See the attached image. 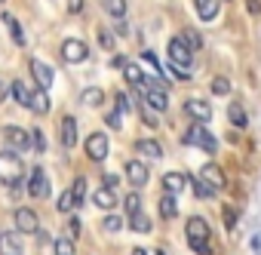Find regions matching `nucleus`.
I'll use <instances>...</instances> for the list:
<instances>
[{
  "mask_svg": "<svg viewBox=\"0 0 261 255\" xmlns=\"http://www.w3.org/2000/svg\"><path fill=\"white\" fill-rule=\"evenodd\" d=\"M185 237H188V246H191L197 255H212V246H209L212 231H209V221H206L203 215H191V218L185 221Z\"/></svg>",
  "mask_w": 261,
  "mask_h": 255,
  "instance_id": "1",
  "label": "nucleus"
},
{
  "mask_svg": "<svg viewBox=\"0 0 261 255\" xmlns=\"http://www.w3.org/2000/svg\"><path fill=\"white\" fill-rule=\"evenodd\" d=\"M0 185H7L13 191L25 185V160L10 148L0 151Z\"/></svg>",
  "mask_w": 261,
  "mask_h": 255,
  "instance_id": "2",
  "label": "nucleus"
},
{
  "mask_svg": "<svg viewBox=\"0 0 261 255\" xmlns=\"http://www.w3.org/2000/svg\"><path fill=\"white\" fill-rule=\"evenodd\" d=\"M181 142L191 145V148H200L206 154H218V139L206 130V126H200V123H191V130L181 136Z\"/></svg>",
  "mask_w": 261,
  "mask_h": 255,
  "instance_id": "3",
  "label": "nucleus"
},
{
  "mask_svg": "<svg viewBox=\"0 0 261 255\" xmlns=\"http://www.w3.org/2000/svg\"><path fill=\"white\" fill-rule=\"evenodd\" d=\"M142 105H148L151 111H166L169 108V95L163 92V86L157 83V80H145L142 83Z\"/></svg>",
  "mask_w": 261,
  "mask_h": 255,
  "instance_id": "4",
  "label": "nucleus"
},
{
  "mask_svg": "<svg viewBox=\"0 0 261 255\" xmlns=\"http://www.w3.org/2000/svg\"><path fill=\"white\" fill-rule=\"evenodd\" d=\"M28 68H31L34 86H37V89H43V92H49V89H53V83H56V68H53L49 62H43V59H28Z\"/></svg>",
  "mask_w": 261,
  "mask_h": 255,
  "instance_id": "5",
  "label": "nucleus"
},
{
  "mask_svg": "<svg viewBox=\"0 0 261 255\" xmlns=\"http://www.w3.org/2000/svg\"><path fill=\"white\" fill-rule=\"evenodd\" d=\"M123 175H126L129 185L139 191V188H145V185L151 182V166H148L145 160H139V157H136V160H126V163H123Z\"/></svg>",
  "mask_w": 261,
  "mask_h": 255,
  "instance_id": "6",
  "label": "nucleus"
},
{
  "mask_svg": "<svg viewBox=\"0 0 261 255\" xmlns=\"http://www.w3.org/2000/svg\"><path fill=\"white\" fill-rule=\"evenodd\" d=\"M83 151H86V157H89L92 163H105L108 154H111V139H108L105 133H92V136L83 142Z\"/></svg>",
  "mask_w": 261,
  "mask_h": 255,
  "instance_id": "7",
  "label": "nucleus"
},
{
  "mask_svg": "<svg viewBox=\"0 0 261 255\" xmlns=\"http://www.w3.org/2000/svg\"><path fill=\"white\" fill-rule=\"evenodd\" d=\"M0 136H4V142H10V151H31V130H22V126H13L7 123L4 130H0Z\"/></svg>",
  "mask_w": 261,
  "mask_h": 255,
  "instance_id": "8",
  "label": "nucleus"
},
{
  "mask_svg": "<svg viewBox=\"0 0 261 255\" xmlns=\"http://www.w3.org/2000/svg\"><path fill=\"white\" fill-rule=\"evenodd\" d=\"M49 175H46V169L37 163V166H31V175H28V185H25V191L34 197V200H43V197H49Z\"/></svg>",
  "mask_w": 261,
  "mask_h": 255,
  "instance_id": "9",
  "label": "nucleus"
},
{
  "mask_svg": "<svg viewBox=\"0 0 261 255\" xmlns=\"http://www.w3.org/2000/svg\"><path fill=\"white\" fill-rule=\"evenodd\" d=\"M13 224H16V231L25 237V234H37L40 231V218H37V209H31V206H19L16 212H13Z\"/></svg>",
  "mask_w": 261,
  "mask_h": 255,
  "instance_id": "10",
  "label": "nucleus"
},
{
  "mask_svg": "<svg viewBox=\"0 0 261 255\" xmlns=\"http://www.w3.org/2000/svg\"><path fill=\"white\" fill-rule=\"evenodd\" d=\"M62 59L68 65H80V62L89 59V46L80 37H68V40H62Z\"/></svg>",
  "mask_w": 261,
  "mask_h": 255,
  "instance_id": "11",
  "label": "nucleus"
},
{
  "mask_svg": "<svg viewBox=\"0 0 261 255\" xmlns=\"http://www.w3.org/2000/svg\"><path fill=\"white\" fill-rule=\"evenodd\" d=\"M185 114H188L194 123L206 126V123L212 120V105H209L206 98H188V101H185Z\"/></svg>",
  "mask_w": 261,
  "mask_h": 255,
  "instance_id": "12",
  "label": "nucleus"
},
{
  "mask_svg": "<svg viewBox=\"0 0 261 255\" xmlns=\"http://www.w3.org/2000/svg\"><path fill=\"white\" fill-rule=\"evenodd\" d=\"M0 255H25V237L19 231H0Z\"/></svg>",
  "mask_w": 261,
  "mask_h": 255,
  "instance_id": "13",
  "label": "nucleus"
},
{
  "mask_svg": "<svg viewBox=\"0 0 261 255\" xmlns=\"http://www.w3.org/2000/svg\"><path fill=\"white\" fill-rule=\"evenodd\" d=\"M59 136H62V145L65 148H74L80 142V133H77V117L74 114H65L62 123H59Z\"/></svg>",
  "mask_w": 261,
  "mask_h": 255,
  "instance_id": "14",
  "label": "nucleus"
},
{
  "mask_svg": "<svg viewBox=\"0 0 261 255\" xmlns=\"http://www.w3.org/2000/svg\"><path fill=\"white\" fill-rule=\"evenodd\" d=\"M139 65H142V71H145L148 80L163 77V65H160V59H157L154 49H142V53H139Z\"/></svg>",
  "mask_w": 261,
  "mask_h": 255,
  "instance_id": "15",
  "label": "nucleus"
},
{
  "mask_svg": "<svg viewBox=\"0 0 261 255\" xmlns=\"http://www.w3.org/2000/svg\"><path fill=\"white\" fill-rule=\"evenodd\" d=\"M133 148H136V154H139V160H163V148L154 142V139H136L133 142Z\"/></svg>",
  "mask_w": 261,
  "mask_h": 255,
  "instance_id": "16",
  "label": "nucleus"
},
{
  "mask_svg": "<svg viewBox=\"0 0 261 255\" xmlns=\"http://www.w3.org/2000/svg\"><path fill=\"white\" fill-rule=\"evenodd\" d=\"M0 22L7 25V31H10V37H13V46H19V49H25L28 46V40H25V31H22V25H19V19L13 16V13H0Z\"/></svg>",
  "mask_w": 261,
  "mask_h": 255,
  "instance_id": "17",
  "label": "nucleus"
},
{
  "mask_svg": "<svg viewBox=\"0 0 261 255\" xmlns=\"http://www.w3.org/2000/svg\"><path fill=\"white\" fill-rule=\"evenodd\" d=\"M200 178H203L212 191H224V185H227V178H224V172L218 169V163H206V166L200 169Z\"/></svg>",
  "mask_w": 261,
  "mask_h": 255,
  "instance_id": "18",
  "label": "nucleus"
},
{
  "mask_svg": "<svg viewBox=\"0 0 261 255\" xmlns=\"http://www.w3.org/2000/svg\"><path fill=\"white\" fill-rule=\"evenodd\" d=\"M194 10L200 22H215L218 10H221V0H194Z\"/></svg>",
  "mask_w": 261,
  "mask_h": 255,
  "instance_id": "19",
  "label": "nucleus"
},
{
  "mask_svg": "<svg viewBox=\"0 0 261 255\" xmlns=\"http://www.w3.org/2000/svg\"><path fill=\"white\" fill-rule=\"evenodd\" d=\"M31 92H34V83H25V80H13V83H10V95H13L16 105H22V108L31 105Z\"/></svg>",
  "mask_w": 261,
  "mask_h": 255,
  "instance_id": "20",
  "label": "nucleus"
},
{
  "mask_svg": "<svg viewBox=\"0 0 261 255\" xmlns=\"http://www.w3.org/2000/svg\"><path fill=\"white\" fill-rule=\"evenodd\" d=\"M28 111H34L37 117H43V114H49V111H53V98H49V92H43V89H37V86H34V92H31V105H28Z\"/></svg>",
  "mask_w": 261,
  "mask_h": 255,
  "instance_id": "21",
  "label": "nucleus"
},
{
  "mask_svg": "<svg viewBox=\"0 0 261 255\" xmlns=\"http://www.w3.org/2000/svg\"><path fill=\"white\" fill-rule=\"evenodd\" d=\"M185 188H188V175H185V172H166V175H163V191H166L169 197H178Z\"/></svg>",
  "mask_w": 261,
  "mask_h": 255,
  "instance_id": "22",
  "label": "nucleus"
},
{
  "mask_svg": "<svg viewBox=\"0 0 261 255\" xmlns=\"http://www.w3.org/2000/svg\"><path fill=\"white\" fill-rule=\"evenodd\" d=\"M92 203H95L98 209H105V212H111V209L117 206V194H114L111 188H105V185H98V188L92 191Z\"/></svg>",
  "mask_w": 261,
  "mask_h": 255,
  "instance_id": "23",
  "label": "nucleus"
},
{
  "mask_svg": "<svg viewBox=\"0 0 261 255\" xmlns=\"http://www.w3.org/2000/svg\"><path fill=\"white\" fill-rule=\"evenodd\" d=\"M188 185H191V194L200 197V200H215V191L200 178V175H188Z\"/></svg>",
  "mask_w": 261,
  "mask_h": 255,
  "instance_id": "24",
  "label": "nucleus"
},
{
  "mask_svg": "<svg viewBox=\"0 0 261 255\" xmlns=\"http://www.w3.org/2000/svg\"><path fill=\"white\" fill-rule=\"evenodd\" d=\"M129 231H136V234H151L154 231V221L148 218V212H136V215H129Z\"/></svg>",
  "mask_w": 261,
  "mask_h": 255,
  "instance_id": "25",
  "label": "nucleus"
},
{
  "mask_svg": "<svg viewBox=\"0 0 261 255\" xmlns=\"http://www.w3.org/2000/svg\"><path fill=\"white\" fill-rule=\"evenodd\" d=\"M227 117H230V123L237 126V130H246V126H249V117H246V108H243L240 101H230V108H227Z\"/></svg>",
  "mask_w": 261,
  "mask_h": 255,
  "instance_id": "26",
  "label": "nucleus"
},
{
  "mask_svg": "<svg viewBox=\"0 0 261 255\" xmlns=\"http://www.w3.org/2000/svg\"><path fill=\"white\" fill-rule=\"evenodd\" d=\"M123 74H126V80H129V83H133V86H142V83L148 80L139 62H126V65H123Z\"/></svg>",
  "mask_w": 261,
  "mask_h": 255,
  "instance_id": "27",
  "label": "nucleus"
},
{
  "mask_svg": "<svg viewBox=\"0 0 261 255\" xmlns=\"http://www.w3.org/2000/svg\"><path fill=\"white\" fill-rule=\"evenodd\" d=\"M160 218H166V221H172V218H178V203H175V197H169V194H163L160 197Z\"/></svg>",
  "mask_w": 261,
  "mask_h": 255,
  "instance_id": "28",
  "label": "nucleus"
},
{
  "mask_svg": "<svg viewBox=\"0 0 261 255\" xmlns=\"http://www.w3.org/2000/svg\"><path fill=\"white\" fill-rule=\"evenodd\" d=\"M101 7L111 19H126V10H129L126 0H101Z\"/></svg>",
  "mask_w": 261,
  "mask_h": 255,
  "instance_id": "29",
  "label": "nucleus"
},
{
  "mask_svg": "<svg viewBox=\"0 0 261 255\" xmlns=\"http://www.w3.org/2000/svg\"><path fill=\"white\" fill-rule=\"evenodd\" d=\"M80 101H83L86 108H98V105L105 101V89H101V86H89V89H83Z\"/></svg>",
  "mask_w": 261,
  "mask_h": 255,
  "instance_id": "30",
  "label": "nucleus"
},
{
  "mask_svg": "<svg viewBox=\"0 0 261 255\" xmlns=\"http://www.w3.org/2000/svg\"><path fill=\"white\" fill-rule=\"evenodd\" d=\"M86 175H77L74 178V185H71V194H74V209H80L83 206V200H86Z\"/></svg>",
  "mask_w": 261,
  "mask_h": 255,
  "instance_id": "31",
  "label": "nucleus"
},
{
  "mask_svg": "<svg viewBox=\"0 0 261 255\" xmlns=\"http://www.w3.org/2000/svg\"><path fill=\"white\" fill-rule=\"evenodd\" d=\"M123 212H126V215L142 212V194H139V191H129V194L123 197Z\"/></svg>",
  "mask_w": 261,
  "mask_h": 255,
  "instance_id": "32",
  "label": "nucleus"
},
{
  "mask_svg": "<svg viewBox=\"0 0 261 255\" xmlns=\"http://www.w3.org/2000/svg\"><path fill=\"white\" fill-rule=\"evenodd\" d=\"M53 252L56 255H77V243L71 237H59V240H53Z\"/></svg>",
  "mask_w": 261,
  "mask_h": 255,
  "instance_id": "33",
  "label": "nucleus"
},
{
  "mask_svg": "<svg viewBox=\"0 0 261 255\" xmlns=\"http://www.w3.org/2000/svg\"><path fill=\"white\" fill-rule=\"evenodd\" d=\"M95 37H98V46H101L105 53H114V46H117V37H114L108 28H98V31H95Z\"/></svg>",
  "mask_w": 261,
  "mask_h": 255,
  "instance_id": "34",
  "label": "nucleus"
},
{
  "mask_svg": "<svg viewBox=\"0 0 261 255\" xmlns=\"http://www.w3.org/2000/svg\"><path fill=\"white\" fill-rule=\"evenodd\" d=\"M212 95H230V80L227 77H212Z\"/></svg>",
  "mask_w": 261,
  "mask_h": 255,
  "instance_id": "35",
  "label": "nucleus"
},
{
  "mask_svg": "<svg viewBox=\"0 0 261 255\" xmlns=\"http://www.w3.org/2000/svg\"><path fill=\"white\" fill-rule=\"evenodd\" d=\"M101 227H105L108 234H117V231H123V215H105Z\"/></svg>",
  "mask_w": 261,
  "mask_h": 255,
  "instance_id": "36",
  "label": "nucleus"
},
{
  "mask_svg": "<svg viewBox=\"0 0 261 255\" xmlns=\"http://www.w3.org/2000/svg\"><path fill=\"white\" fill-rule=\"evenodd\" d=\"M31 148H34L37 154L46 151V136H43V130H31Z\"/></svg>",
  "mask_w": 261,
  "mask_h": 255,
  "instance_id": "37",
  "label": "nucleus"
},
{
  "mask_svg": "<svg viewBox=\"0 0 261 255\" xmlns=\"http://www.w3.org/2000/svg\"><path fill=\"white\" fill-rule=\"evenodd\" d=\"M181 37H185V43H188L191 49H203V37H200V34H194L191 28H185V34H181Z\"/></svg>",
  "mask_w": 261,
  "mask_h": 255,
  "instance_id": "38",
  "label": "nucleus"
},
{
  "mask_svg": "<svg viewBox=\"0 0 261 255\" xmlns=\"http://www.w3.org/2000/svg\"><path fill=\"white\" fill-rule=\"evenodd\" d=\"M105 123L111 126V130H123V114L120 111H108L105 114Z\"/></svg>",
  "mask_w": 261,
  "mask_h": 255,
  "instance_id": "39",
  "label": "nucleus"
},
{
  "mask_svg": "<svg viewBox=\"0 0 261 255\" xmlns=\"http://www.w3.org/2000/svg\"><path fill=\"white\" fill-rule=\"evenodd\" d=\"M74 209V194H71V188L59 197V212H71Z\"/></svg>",
  "mask_w": 261,
  "mask_h": 255,
  "instance_id": "40",
  "label": "nucleus"
},
{
  "mask_svg": "<svg viewBox=\"0 0 261 255\" xmlns=\"http://www.w3.org/2000/svg\"><path fill=\"white\" fill-rule=\"evenodd\" d=\"M142 123H148V126H151V130H154V126L160 123V120H157V111H151L148 105H142Z\"/></svg>",
  "mask_w": 261,
  "mask_h": 255,
  "instance_id": "41",
  "label": "nucleus"
},
{
  "mask_svg": "<svg viewBox=\"0 0 261 255\" xmlns=\"http://www.w3.org/2000/svg\"><path fill=\"white\" fill-rule=\"evenodd\" d=\"M65 237H71L74 243L80 240V218H77V215H74V218H68V234H65Z\"/></svg>",
  "mask_w": 261,
  "mask_h": 255,
  "instance_id": "42",
  "label": "nucleus"
},
{
  "mask_svg": "<svg viewBox=\"0 0 261 255\" xmlns=\"http://www.w3.org/2000/svg\"><path fill=\"white\" fill-rule=\"evenodd\" d=\"M224 224H227V227L237 224V209H233V206H224Z\"/></svg>",
  "mask_w": 261,
  "mask_h": 255,
  "instance_id": "43",
  "label": "nucleus"
},
{
  "mask_svg": "<svg viewBox=\"0 0 261 255\" xmlns=\"http://www.w3.org/2000/svg\"><path fill=\"white\" fill-rule=\"evenodd\" d=\"M7 98H10V83H7L4 77H0V105H4Z\"/></svg>",
  "mask_w": 261,
  "mask_h": 255,
  "instance_id": "44",
  "label": "nucleus"
},
{
  "mask_svg": "<svg viewBox=\"0 0 261 255\" xmlns=\"http://www.w3.org/2000/svg\"><path fill=\"white\" fill-rule=\"evenodd\" d=\"M83 10V0H68V13H80Z\"/></svg>",
  "mask_w": 261,
  "mask_h": 255,
  "instance_id": "45",
  "label": "nucleus"
},
{
  "mask_svg": "<svg viewBox=\"0 0 261 255\" xmlns=\"http://www.w3.org/2000/svg\"><path fill=\"white\" fill-rule=\"evenodd\" d=\"M126 62H129V59H126V56H114V62H111V65H114V68H117V71H123V65H126Z\"/></svg>",
  "mask_w": 261,
  "mask_h": 255,
  "instance_id": "46",
  "label": "nucleus"
},
{
  "mask_svg": "<svg viewBox=\"0 0 261 255\" xmlns=\"http://www.w3.org/2000/svg\"><path fill=\"white\" fill-rule=\"evenodd\" d=\"M249 13H252V16L261 13V4H258V0H249Z\"/></svg>",
  "mask_w": 261,
  "mask_h": 255,
  "instance_id": "47",
  "label": "nucleus"
},
{
  "mask_svg": "<svg viewBox=\"0 0 261 255\" xmlns=\"http://www.w3.org/2000/svg\"><path fill=\"white\" fill-rule=\"evenodd\" d=\"M133 255H148V249H142V246H136V249H133Z\"/></svg>",
  "mask_w": 261,
  "mask_h": 255,
  "instance_id": "48",
  "label": "nucleus"
},
{
  "mask_svg": "<svg viewBox=\"0 0 261 255\" xmlns=\"http://www.w3.org/2000/svg\"><path fill=\"white\" fill-rule=\"evenodd\" d=\"M157 255H166V252H163V249H157Z\"/></svg>",
  "mask_w": 261,
  "mask_h": 255,
  "instance_id": "49",
  "label": "nucleus"
},
{
  "mask_svg": "<svg viewBox=\"0 0 261 255\" xmlns=\"http://www.w3.org/2000/svg\"><path fill=\"white\" fill-rule=\"evenodd\" d=\"M0 4H7V0H0Z\"/></svg>",
  "mask_w": 261,
  "mask_h": 255,
  "instance_id": "50",
  "label": "nucleus"
}]
</instances>
